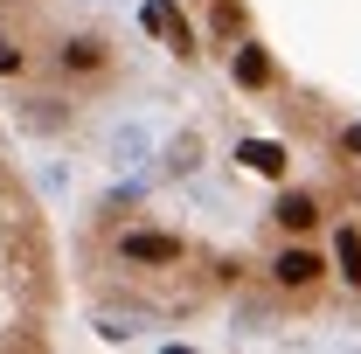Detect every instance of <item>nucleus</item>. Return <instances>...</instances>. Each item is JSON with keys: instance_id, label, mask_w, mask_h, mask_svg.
<instances>
[{"instance_id": "obj_1", "label": "nucleus", "mask_w": 361, "mask_h": 354, "mask_svg": "<svg viewBox=\"0 0 361 354\" xmlns=\"http://www.w3.org/2000/svg\"><path fill=\"white\" fill-rule=\"evenodd\" d=\"M56 326V250L35 195L0 160V348H42Z\"/></svg>"}]
</instances>
